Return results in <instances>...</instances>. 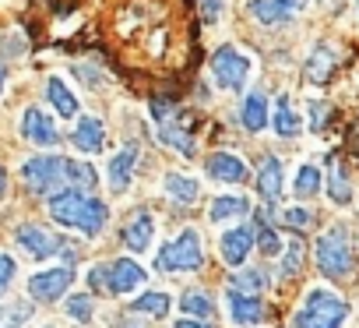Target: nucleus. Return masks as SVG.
I'll use <instances>...</instances> for the list:
<instances>
[{
    "instance_id": "obj_40",
    "label": "nucleus",
    "mask_w": 359,
    "mask_h": 328,
    "mask_svg": "<svg viewBox=\"0 0 359 328\" xmlns=\"http://www.w3.org/2000/svg\"><path fill=\"white\" fill-rule=\"evenodd\" d=\"M310 110H313V120H310V127H313V131H320V127H324V113H327V106H324V103H313Z\"/></svg>"
},
{
    "instance_id": "obj_3",
    "label": "nucleus",
    "mask_w": 359,
    "mask_h": 328,
    "mask_svg": "<svg viewBox=\"0 0 359 328\" xmlns=\"http://www.w3.org/2000/svg\"><path fill=\"white\" fill-rule=\"evenodd\" d=\"M317 268L327 279H345L352 272V244L341 226H334L331 233H324L317 240Z\"/></svg>"
},
{
    "instance_id": "obj_28",
    "label": "nucleus",
    "mask_w": 359,
    "mask_h": 328,
    "mask_svg": "<svg viewBox=\"0 0 359 328\" xmlns=\"http://www.w3.org/2000/svg\"><path fill=\"white\" fill-rule=\"evenodd\" d=\"M32 317L29 303H0V328H22Z\"/></svg>"
},
{
    "instance_id": "obj_10",
    "label": "nucleus",
    "mask_w": 359,
    "mask_h": 328,
    "mask_svg": "<svg viewBox=\"0 0 359 328\" xmlns=\"http://www.w3.org/2000/svg\"><path fill=\"white\" fill-rule=\"evenodd\" d=\"M22 134H25V141H32V145H39V148H53V145H57V127H53V120H50L39 106L25 110V117H22Z\"/></svg>"
},
{
    "instance_id": "obj_12",
    "label": "nucleus",
    "mask_w": 359,
    "mask_h": 328,
    "mask_svg": "<svg viewBox=\"0 0 359 328\" xmlns=\"http://www.w3.org/2000/svg\"><path fill=\"white\" fill-rule=\"evenodd\" d=\"M71 141H74V148H78L81 155L102 152V145H106V127H102V120H99V117H81L78 127H74V134H71Z\"/></svg>"
},
{
    "instance_id": "obj_14",
    "label": "nucleus",
    "mask_w": 359,
    "mask_h": 328,
    "mask_svg": "<svg viewBox=\"0 0 359 328\" xmlns=\"http://www.w3.org/2000/svg\"><path fill=\"white\" fill-rule=\"evenodd\" d=\"M296 11H299V0H250V15H254L261 25L289 22Z\"/></svg>"
},
{
    "instance_id": "obj_20",
    "label": "nucleus",
    "mask_w": 359,
    "mask_h": 328,
    "mask_svg": "<svg viewBox=\"0 0 359 328\" xmlns=\"http://www.w3.org/2000/svg\"><path fill=\"white\" fill-rule=\"evenodd\" d=\"M162 191L176 202V205H194L198 202V181L187 177V173H169L162 181Z\"/></svg>"
},
{
    "instance_id": "obj_29",
    "label": "nucleus",
    "mask_w": 359,
    "mask_h": 328,
    "mask_svg": "<svg viewBox=\"0 0 359 328\" xmlns=\"http://www.w3.org/2000/svg\"><path fill=\"white\" fill-rule=\"evenodd\" d=\"M67 181H71L74 188H95V184H99V173H95V166H88V162L67 159Z\"/></svg>"
},
{
    "instance_id": "obj_24",
    "label": "nucleus",
    "mask_w": 359,
    "mask_h": 328,
    "mask_svg": "<svg viewBox=\"0 0 359 328\" xmlns=\"http://www.w3.org/2000/svg\"><path fill=\"white\" fill-rule=\"evenodd\" d=\"M243 212H250V202H247V198H240V195H222V198H215L208 219H212V223H229V219H240Z\"/></svg>"
},
{
    "instance_id": "obj_43",
    "label": "nucleus",
    "mask_w": 359,
    "mask_h": 328,
    "mask_svg": "<svg viewBox=\"0 0 359 328\" xmlns=\"http://www.w3.org/2000/svg\"><path fill=\"white\" fill-rule=\"evenodd\" d=\"M4 78H8V74H4V67H0V92H4Z\"/></svg>"
},
{
    "instance_id": "obj_35",
    "label": "nucleus",
    "mask_w": 359,
    "mask_h": 328,
    "mask_svg": "<svg viewBox=\"0 0 359 328\" xmlns=\"http://www.w3.org/2000/svg\"><path fill=\"white\" fill-rule=\"evenodd\" d=\"M201 4V18L208 22V25H215L219 18H222V8H226V0H198Z\"/></svg>"
},
{
    "instance_id": "obj_34",
    "label": "nucleus",
    "mask_w": 359,
    "mask_h": 328,
    "mask_svg": "<svg viewBox=\"0 0 359 328\" xmlns=\"http://www.w3.org/2000/svg\"><path fill=\"white\" fill-rule=\"evenodd\" d=\"M261 251H264L268 258H278V251H282L278 233H275V230H268V226H261Z\"/></svg>"
},
{
    "instance_id": "obj_41",
    "label": "nucleus",
    "mask_w": 359,
    "mask_h": 328,
    "mask_svg": "<svg viewBox=\"0 0 359 328\" xmlns=\"http://www.w3.org/2000/svg\"><path fill=\"white\" fill-rule=\"evenodd\" d=\"M176 328H208V324H205L201 317H180V321H176Z\"/></svg>"
},
{
    "instance_id": "obj_17",
    "label": "nucleus",
    "mask_w": 359,
    "mask_h": 328,
    "mask_svg": "<svg viewBox=\"0 0 359 328\" xmlns=\"http://www.w3.org/2000/svg\"><path fill=\"white\" fill-rule=\"evenodd\" d=\"M46 99H50V106L57 110V117H64V120L78 117V96L67 88V81H64L60 74H53V78L46 81Z\"/></svg>"
},
{
    "instance_id": "obj_21",
    "label": "nucleus",
    "mask_w": 359,
    "mask_h": 328,
    "mask_svg": "<svg viewBox=\"0 0 359 328\" xmlns=\"http://www.w3.org/2000/svg\"><path fill=\"white\" fill-rule=\"evenodd\" d=\"M257 188H261V198L271 205L282 198V162L278 159H264V166L257 173Z\"/></svg>"
},
{
    "instance_id": "obj_7",
    "label": "nucleus",
    "mask_w": 359,
    "mask_h": 328,
    "mask_svg": "<svg viewBox=\"0 0 359 328\" xmlns=\"http://www.w3.org/2000/svg\"><path fill=\"white\" fill-rule=\"evenodd\" d=\"M74 282V272L71 268H50V272H36L29 279V296L39 300V303H53L67 293V286Z\"/></svg>"
},
{
    "instance_id": "obj_2",
    "label": "nucleus",
    "mask_w": 359,
    "mask_h": 328,
    "mask_svg": "<svg viewBox=\"0 0 359 328\" xmlns=\"http://www.w3.org/2000/svg\"><path fill=\"white\" fill-rule=\"evenodd\" d=\"M348 307L341 296H334L331 289H310L299 314H296V328H341Z\"/></svg>"
},
{
    "instance_id": "obj_36",
    "label": "nucleus",
    "mask_w": 359,
    "mask_h": 328,
    "mask_svg": "<svg viewBox=\"0 0 359 328\" xmlns=\"http://www.w3.org/2000/svg\"><path fill=\"white\" fill-rule=\"evenodd\" d=\"M11 279H15V258H8L4 251H0V296L8 293Z\"/></svg>"
},
{
    "instance_id": "obj_16",
    "label": "nucleus",
    "mask_w": 359,
    "mask_h": 328,
    "mask_svg": "<svg viewBox=\"0 0 359 328\" xmlns=\"http://www.w3.org/2000/svg\"><path fill=\"white\" fill-rule=\"evenodd\" d=\"M208 177L212 181H222V184H240L247 177V166H243L236 155H229V152H215L208 159Z\"/></svg>"
},
{
    "instance_id": "obj_25",
    "label": "nucleus",
    "mask_w": 359,
    "mask_h": 328,
    "mask_svg": "<svg viewBox=\"0 0 359 328\" xmlns=\"http://www.w3.org/2000/svg\"><path fill=\"white\" fill-rule=\"evenodd\" d=\"M158 138H162V145H172L180 155H191V152H194L191 134H187L184 127H176V117H172V120H165V124H158Z\"/></svg>"
},
{
    "instance_id": "obj_5",
    "label": "nucleus",
    "mask_w": 359,
    "mask_h": 328,
    "mask_svg": "<svg viewBox=\"0 0 359 328\" xmlns=\"http://www.w3.org/2000/svg\"><path fill=\"white\" fill-rule=\"evenodd\" d=\"M158 268L165 272H191L201 265V237L198 230H184L176 240H169L162 251H158Z\"/></svg>"
},
{
    "instance_id": "obj_11",
    "label": "nucleus",
    "mask_w": 359,
    "mask_h": 328,
    "mask_svg": "<svg viewBox=\"0 0 359 328\" xmlns=\"http://www.w3.org/2000/svg\"><path fill=\"white\" fill-rule=\"evenodd\" d=\"M226 303H229L233 324H240V328H254V324L264 321V303H261L257 296H247V293H240V289H229Z\"/></svg>"
},
{
    "instance_id": "obj_22",
    "label": "nucleus",
    "mask_w": 359,
    "mask_h": 328,
    "mask_svg": "<svg viewBox=\"0 0 359 328\" xmlns=\"http://www.w3.org/2000/svg\"><path fill=\"white\" fill-rule=\"evenodd\" d=\"M271 124H275V134H282V138H292V134H299V127H303V117L292 110L289 96H278Z\"/></svg>"
},
{
    "instance_id": "obj_18",
    "label": "nucleus",
    "mask_w": 359,
    "mask_h": 328,
    "mask_svg": "<svg viewBox=\"0 0 359 328\" xmlns=\"http://www.w3.org/2000/svg\"><path fill=\"white\" fill-rule=\"evenodd\" d=\"M240 120H243L247 131H264L268 120H271V113H268V99H264L261 92H250V96L243 99V106H240Z\"/></svg>"
},
{
    "instance_id": "obj_27",
    "label": "nucleus",
    "mask_w": 359,
    "mask_h": 328,
    "mask_svg": "<svg viewBox=\"0 0 359 328\" xmlns=\"http://www.w3.org/2000/svg\"><path fill=\"white\" fill-rule=\"evenodd\" d=\"M169 296L165 293H141L137 300H134V314H144V317H162V314H169Z\"/></svg>"
},
{
    "instance_id": "obj_15",
    "label": "nucleus",
    "mask_w": 359,
    "mask_h": 328,
    "mask_svg": "<svg viewBox=\"0 0 359 328\" xmlns=\"http://www.w3.org/2000/svg\"><path fill=\"white\" fill-rule=\"evenodd\" d=\"M134 166H137V145H123L113 159H109V188L113 191H127L130 177H134Z\"/></svg>"
},
{
    "instance_id": "obj_38",
    "label": "nucleus",
    "mask_w": 359,
    "mask_h": 328,
    "mask_svg": "<svg viewBox=\"0 0 359 328\" xmlns=\"http://www.w3.org/2000/svg\"><path fill=\"white\" fill-rule=\"evenodd\" d=\"M285 223H289V226H296V230H303V226H310V223H313V216H310L306 209H289V212H285Z\"/></svg>"
},
{
    "instance_id": "obj_6",
    "label": "nucleus",
    "mask_w": 359,
    "mask_h": 328,
    "mask_svg": "<svg viewBox=\"0 0 359 328\" xmlns=\"http://www.w3.org/2000/svg\"><path fill=\"white\" fill-rule=\"evenodd\" d=\"M250 71H254V60L247 53H240L236 46H219V53L212 57V74H215L219 88H229V92L243 88Z\"/></svg>"
},
{
    "instance_id": "obj_39",
    "label": "nucleus",
    "mask_w": 359,
    "mask_h": 328,
    "mask_svg": "<svg viewBox=\"0 0 359 328\" xmlns=\"http://www.w3.org/2000/svg\"><path fill=\"white\" fill-rule=\"evenodd\" d=\"M88 282H92L95 289H106V286H109V268H106V265H95V268L88 272Z\"/></svg>"
},
{
    "instance_id": "obj_8",
    "label": "nucleus",
    "mask_w": 359,
    "mask_h": 328,
    "mask_svg": "<svg viewBox=\"0 0 359 328\" xmlns=\"http://www.w3.org/2000/svg\"><path fill=\"white\" fill-rule=\"evenodd\" d=\"M219 247H222V261L229 268H240V265H247V254L254 251V230L250 226H233V230L222 233Z\"/></svg>"
},
{
    "instance_id": "obj_4",
    "label": "nucleus",
    "mask_w": 359,
    "mask_h": 328,
    "mask_svg": "<svg viewBox=\"0 0 359 328\" xmlns=\"http://www.w3.org/2000/svg\"><path fill=\"white\" fill-rule=\"evenodd\" d=\"M22 181H25L29 191L50 195V191H57L67 181V159H60V155H36V159H29L22 166Z\"/></svg>"
},
{
    "instance_id": "obj_1",
    "label": "nucleus",
    "mask_w": 359,
    "mask_h": 328,
    "mask_svg": "<svg viewBox=\"0 0 359 328\" xmlns=\"http://www.w3.org/2000/svg\"><path fill=\"white\" fill-rule=\"evenodd\" d=\"M50 216L60 223V226H71V230H81L88 237H95L106 219H109V209L106 202H95L88 195H81L78 188H67V191H53L50 202H46Z\"/></svg>"
},
{
    "instance_id": "obj_30",
    "label": "nucleus",
    "mask_w": 359,
    "mask_h": 328,
    "mask_svg": "<svg viewBox=\"0 0 359 328\" xmlns=\"http://www.w3.org/2000/svg\"><path fill=\"white\" fill-rule=\"evenodd\" d=\"M233 286H236L240 293H247V296H257V293L268 286V275L257 272V268H247V272H240V275L233 279Z\"/></svg>"
},
{
    "instance_id": "obj_42",
    "label": "nucleus",
    "mask_w": 359,
    "mask_h": 328,
    "mask_svg": "<svg viewBox=\"0 0 359 328\" xmlns=\"http://www.w3.org/2000/svg\"><path fill=\"white\" fill-rule=\"evenodd\" d=\"M4 191H8V173H4V166H0V198H4Z\"/></svg>"
},
{
    "instance_id": "obj_23",
    "label": "nucleus",
    "mask_w": 359,
    "mask_h": 328,
    "mask_svg": "<svg viewBox=\"0 0 359 328\" xmlns=\"http://www.w3.org/2000/svg\"><path fill=\"white\" fill-rule=\"evenodd\" d=\"M331 71H334V50L331 46H313V53L306 60V78L313 85H320V81L331 78Z\"/></svg>"
},
{
    "instance_id": "obj_44",
    "label": "nucleus",
    "mask_w": 359,
    "mask_h": 328,
    "mask_svg": "<svg viewBox=\"0 0 359 328\" xmlns=\"http://www.w3.org/2000/svg\"><path fill=\"white\" fill-rule=\"evenodd\" d=\"M355 4H359V0H355Z\"/></svg>"
},
{
    "instance_id": "obj_19",
    "label": "nucleus",
    "mask_w": 359,
    "mask_h": 328,
    "mask_svg": "<svg viewBox=\"0 0 359 328\" xmlns=\"http://www.w3.org/2000/svg\"><path fill=\"white\" fill-rule=\"evenodd\" d=\"M151 233H155V223H151V216H148V212H141V216H134V219L127 223L123 240H127V247H130L134 254H141V251H148Z\"/></svg>"
},
{
    "instance_id": "obj_31",
    "label": "nucleus",
    "mask_w": 359,
    "mask_h": 328,
    "mask_svg": "<svg viewBox=\"0 0 359 328\" xmlns=\"http://www.w3.org/2000/svg\"><path fill=\"white\" fill-rule=\"evenodd\" d=\"M180 307H184V314H194V317H201V321L212 314V300H208L201 289H191V293H184Z\"/></svg>"
},
{
    "instance_id": "obj_13",
    "label": "nucleus",
    "mask_w": 359,
    "mask_h": 328,
    "mask_svg": "<svg viewBox=\"0 0 359 328\" xmlns=\"http://www.w3.org/2000/svg\"><path fill=\"white\" fill-rule=\"evenodd\" d=\"M144 279H148L144 268L130 258H120V261L109 265V289L113 293H134L137 286H144Z\"/></svg>"
},
{
    "instance_id": "obj_26",
    "label": "nucleus",
    "mask_w": 359,
    "mask_h": 328,
    "mask_svg": "<svg viewBox=\"0 0 359 328\" xmlns=\"http://www.w3.org/2000/svg\"><path fill=\"white\" fill-rule=\"evenodd\" d=\"M292 191H296V198H313L317 191H320V170L317 166H310V162H306V166H299L296 170V181H292Z\"/></svg>"
},
{
    "instance_id": "obj_33",
    "label": "nucleus",
    "mask_w": 359,
    "mask_h": 328,
    "mask_svg": "<svg viewBox=\"0 0 359 328\" xmlns=\"http://www.w3.org/2000/svg\"><path fill=\"white\" fill-rule=\"evenodd\" d=\"M327 195H331V198H334L338 205H345V202L352 198V191H348V181H345V173H341L338 166L331 170V181H327Z\"/></svg>"
},
{
    "instance_id": "obj_37",
    "label": "nucleus",
    "mask_w": 359,
    "mask_h": 328,
    "mask_svg": "<svg viewBox=\"0 0 359 328\" xmlns=\"http://www.w3.org/2000/svg\"><path fill=\"white\" fill-rule=\"evenodd\" d=\"M299 258H303V247L292 240V244L285 247V265H282V275H296V268H299Z\"/></svg>"
},
{
    "instance_id": "obj_9",
    "label": "nucleus",
    "mask_w": 359,
    "mask_h": 328,
    "mask_svg": "<svg viewBox=\"0 0 359 328\" xmlns=\"http://www.w3.org/2000/svg\"><path fill=\"white\" fill-rule=\"evenodd\" d=\"M18 244L32 254V258H53L57 251H64V240L43 226H18Z\"/></svg>"
},
{
    "instance_id": "obj_32",
    "label": "nucleus",
    "mask_w": 359,
    "mask_h": 328,
    "mask_svg": "<svg viewBox=\"0 0 359 328\" xmlns=\"http://www.w3.org/2000/svg\"><path fill=\"white\" fill-rule=\"evenodd\" d=\"M67 317L88 324V321H92V296H85V293H81V296H71V300H67Z\"/></svg>"
}]
</instances>
